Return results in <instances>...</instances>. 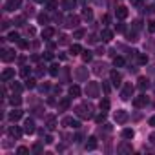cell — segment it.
Listing matches in <instances>:
<instances>
[{
	"label": "cell",
	"instance_id": "obj_1",
	"mask_svg": "<svg viewBox=\"0 0 155 155\" xmlns=\"http://www.w3.org/2000/svg\"><path fill=\"white\" fill-rule=\"evenodd\" d=\"M77 115H79L80 119H90V117H91V108H90V106H88V108H86V106H79V108H77Z\"/></svg>",
	"mask_w": 155,
	"mask_h": 155
},
{
	"label": "cell",
	"instance_id": "obj_2",
	"mask_svg": "<svg viewBox=\"0 0 155 155\" xmlns=\"http://www.w3.org/2000/svg\"><path fill=\"white\" fill-rule=\"evenodd\" d=\"M131 93H133V86H131V84H124L122 91H121V99L122 100H128L131 97Z\"/></svg>",
	"mask_w": 155,
	"mask_h": 155
},
{
	"label": "cell",
	"instance_id": "obj_3",
	"mask_svg": "<svg viewBox=\"0 0 155 155\" xmlns=\"http://www.w3.org/2000/svg\"><path fill=\"white\" fill-rule=\"evenodd\" d=\"M20 4H22V0H7L6 2V11H15V9L20 7Z\"/></svg>",
	"mask_w": 155,
	"mask_h": 155
},
{
	"label": "cell",
	"instance_id": "obj_4",
	"mask_svg": "<svg viewBox=\"0 0 155 155\" xmlns=\"http://www.w3.org/2000/svg\"><path fill=\"white\" fill-rule=\"evenodd\" d=\"M146 104H148V97H146V95H139V97L133 99V106H135V108H142V106H146Z\"/></svg>",
	"mask_w": 155,
	"mask_h": 155
},
{
	"label": "cell",
	"instance_id": "obj_5",
	"mask_svg": "<svg viewBox=\"0 0 155 155\" xmlns=\"http://www.w3.org/2000/svg\"><path fill=\"white\" fill-rule=\"evenodd\" d=\"M62 124L68 126V128H79V126H80V122H79L77 119H73V117H66V119L62 121Z\"/></svg>",
	"mask_w": 155,
	"mask_h": 155
},
{
	"label": "cell",
	"instance_id": "obj_6",
	"mask_svg": "<svg viewBox=\"0 0 155 155\" xmlns=\"http://www.w3.org/2000/svg\"><path fill=\"white\" fill-rule=\"evenodd\" d=\"M24 131H26V133H35V122L31 121V119H26L24 121Z\"/></svg>",
	"mask_w": 155,
	"mask_h": 155
},
{
	"label": "cell",
	"instance_id": "obj_7",
	"mask_svg": "<svg viewBox=\"0 0 155 155\" xmlns=\"http://www.w3.org/2000/svg\"><path fill=\"white\" fill-rule=\"evenodd\" d=\"M109 79H112V84H113V86H121L122 77H121L119 71H112V73H109Z\"/></svg>",
	"mask_w": 155,
	"mask_h": 155
},
{
	"label": "cell",
	"instance_id": "obj_8",
	"mask_svg": "<svg viewBox=\"0 0 155 155\" xmlns=\"http://www.w3.org/2000/svg\"><path fill=\"white\" fill-rule=\"evenodd\" d=\"M115 13H117V18H119V20H124V18L128 16V7H124V6H119Z\"/></svg>",
	"mask_w": 155,
	"mask_h": 155
},
{
	"label": "cell",
	"instance_id": "obj_9",
	"mask_svg": "<svg viewBox=\"0 0 155 155\" xmlns=\"http://www.w3.org/2000/svg\"><path fill=\"white\" fill-rule=\"evenodd\" d=\"M13 77H15V70L7 68V70H4V73H2V82H7V80H11Z\"/></svg>",
	"mask_w": 155,
	"mask_h": 155
},
{
	"label": "cell",
	"instance_id": "obj_10",
	"mask_svg": "<svg viewBox=\"0 0 155 155\" xmlns=\"http://www.w3.org/2000/svg\"><path fill=\"white\" fill-rule=\"evenodd\" d=\"M15 58V51H11V49H4V53H2V60L4 62H11Z\"/></svg>",
	"mask_w": 155,
	"mask_h": 155
},
{
	"label": "cell",
	"instance_id": "obj_11",
	"mask_svg": "<svg viewBox=\"0 0 155 155\" xmlns=\"http://www.w3.org/2000/svg\"><path fill=\"white\" fill-rule=\"evenodd\" d=\"M128 119V113L124 112V109H119V112H115V121L117 122H124Z\"/></svg>",
	"mask_w": 155,
	"mask_h": 155
},
{
	"label": "cell",
	"instance_id": "obj_12",
	"mask_svg": "<svg viewBox=\"0 0 155 155\" xmlns=\"http://www.w3.org/2000/svg\"><path fill=\"white\" fill-rule=\"evenodd\" d=\"M22 115H24V113H22V112H20V109H13V112L9 113V121H13V122H16L18 119H22Z\"/></svg>",
	"mask_w": 155,
	"mask_h": 155
},
{
	"label": "cell",
	"instance_id": "obj_13",
	"mask_svg": "<svg viewBox=\"0 0 155 155\" xmlns=\"http://www.w3.org/2000/svg\"><path fill=\"white\" fill-rule=\"evenodd\" d=\"M53 35H55V29H53V28H44V29H42V38L48 40V38H51Z\"/></svg>",
	"mask_w": 155,
	"mask_h": 155
},
{
	"label": "cell",
	"instance_id": "obj_14",
	"mask_svg": "<svg viewBox=\"0 0 155 155\" xmlns=\"http://www.w3.org/2000/svg\"><path fill=\"white\" fill-rule=\"evenodd\" d=\"M100 37H102V40H104V42H109V40L113 38V31H109V29H102Z\"/></svg>",
	"mask_w": 155,
	"mask_h": 155
},
{
	"label": "cell",
	"instance_id": "obj_15",
	"mask_svg": "<svg viewBox=\"0 0 155 155\" xmlns=\"http://www.w3.org/2000/svg\"><path fill=\"white\" fill-rule=\"evenodd\" d=\"M79 24V16H68V20H66V26L68 28H75Z\"/></svg>",
	"mask_w": 155,
	"mask_h": 155
},
{
	"label": "cell",
	"instance_id": "obj_16",
	"mask_svg": "<svg viewBox=\"0 0 155 155\" xmlns=\"http://www.w3.org/2000/svg\"><path fill=\"white\" fill-rule=\"evenodd\" d=\"M97 148V139L95 137H90L88 139V142H86V150H95Z\"/></svg>",
	"mask_w": 155,
	"mask_h": 155
},
{
	"label": "cell",
	"instance_id": "obj_17",
	"mask_svg": "<svg viewBox=\"0 0 155 155\" xmlns=\"http://www.w3.org/2000/svg\"><path fill=\"white\" fill-rule=\"evenodd\" d=\"M62 4H64V9H73L77 6V0H62Z\"/></svg>",
	"mask_w": 155,
	"mask_h": 155
},
{
	"label": "cell",
	"instance_id": "obj_18",
	"mask_svg": "<svg viewBox=\"0 0 155 155\" xmlns=\"http://www.w3.org/2000/svg\"><path fill=\"white\" fill-rule=\"evenodd\" d=\"M121 135H122L124 139H133V135H135V133H133V130H130V128H124Z\"/></svg>",
	"mask_w": 155,
	"mask_h": 155
},
{
	"label": "cell",
	"instance_id": "obj_19",
	"mask_svg": "<svg viewBox=\"0 0 155 155\" xmlns=\"http://www.w3.org/2000/svg\"><path fill=\"white\" fill-rule=\"evenodd\" d=\"M58 71H60V68H58L57 64H51V66H49V75H51V77H57Z\"/></svg>",
	"mask_w": 155,
	"mask_h": 155
},
{
	"label": "cell",
	"instance_id": "obj_20",
	"mask_svg": "<svg viewBox=\"0 0 155 155\" xmlns=\"http://www.w3.org/2000/svg\"><path fill=\"white\" fill-rule=\"evenodd\" d=\"M9 135H13V137H20V135H22V131H20L16 126H11V128H9Z\"/></svg>",
	"mask_w": 155,
	"mask_h": 155
},
{
	"label": "cell",
	"instance_id": "obj_21",
	"mask_svg": "<svg viewBox=\"0 0 155 155\" xmlns=\"http://www.w3.org/2000/svg\"><path fill=\"white\" fill-rule=\"evenodd\" d=\"M70 95H71V97H79V95H80V88H79V86H71V88H70Z\"/></svg>",
	"mask_w": 155,
	"mask_h": 155
},
{
	"label": "cell",
	"instance_id": "obj_22",
	"mask_svg": "<svg viewBox=\"0 0 155 155\" xmlns=\"http://www.w3.org/2000/svg\"><path fill=\"white\" fill-rule=\"evenodd\" d=\"M70 51H71L73 55H79V53H82V48L79 46V44H71V48H70Z\"/></svg>",
	"mask_w": 155,
	"mask_h": 155
},
{
	"label": "cell",
	"instance_id": "obj_23",
	"mask_svg": "<svg viewBox=\"0 0 155 155\" xmlns=\"http://www.w3.org/2000/svg\"><path fill=\"white\" fill-rule=\"evenodd\" d=\"M7 40H11V42H18V40H20V37H18V33H16V31H11V33L7 35Z\"/></svg>",
	"mask_w": 155,
	"mask_h": 155
},
{
	"label": "cell",
	"instance_id": "obj_24",
	"mask_svg": "<svg viewBox=\"0 0 155 155\" xmlns=\"http://www.w3.org/2000/svg\"><path fill=\"white\" fill-rule=\"evenodd\" d=\"M9 102H11V106H20V102H22V99H20L18 95H13V97L9 99Z\"/></svg>",
	"mask_w": 155,
	"mask_h": 155
},
{
	"label": "cell",
	"instance_id": "obj_25",
	"mask_svg": "<svg viewBox=\"0 0 155 155\" xmlns=\"http://www.w3.org/2000/svg\"><path fill=\"white\" fill-rule=\"evenodd\" d=\"M124 62H126V60H124L122 57H115V58H113V66H117V68H121V66H124Z\"/></svg>",
	"mask_w": 155,
	"mask_h": 155
},
{
	"label": "cell",
	"instance_id": "obj_26",
	"mask_svg": "<svg viewBox=\"0 0 155 155\" xmlns=\"http://www.w3.org/2000/svg\"><path fill=\"white\" fill-rule=\"evenodd\" d=\"M148 82H150V80H148L146 77H141V79H139V88H141V90H144V88H148Z\"/></svg>",
	"mask_w": 155,
	"mask_h": 155
},
{
	"label": "cell",
	"instance_id": "obj_27",
	"mask_svg": "<svg viewBox=\"0 0 155 155\" xmlns=\"http://www.w3.org/2000/svg\"><path fill=\"white\" fill-rule=\"evenodd\" d=\"M35 86H37V80L35 79H28L26 80V88H28V90H33Z\"/></svg>",
	"mask_w": 155,
	"mask_h": 155
},
{
	"label": "cell",
	"instance_id": "obj_28",
	"mask_svg": "<svg viewBox=\"0 0 155 155\" xmlns=\"http://www.w3.org/2000/svg\"><path fill=\"white\" fill-rule=\"evenodd\" d=\"M100 109H102V112H108V109H109V100L108 99L100 100Z\"/></svg>",
	"mask_w": 155,
	"mask_h": 155
},
{
	"label": "cell",
	"instance_id": "obj_29",
	"mask_svg": "<svg viewBox=\"0 0 155 155\" xmlns=\"http://www.w3.org/2000/svg\"><path fill=\"white\" fill-rule=\"evenodd\" d=\"M137 60H139V64H146V62H148V55L139 53V55H137Z\"/></svg>",
	"mask_w": 155,
	"mask_h": 155
},
{
	"label": "cell",
	"instance_id": "obj_30",
	"mask_svg": "<svg viewBox=\"0 0 155 155\" xmlns=\"http://www.w3.org/2000/svg\"><path fill=\"white\" fill-rule=\"evenodd\" d=\"M55 126H57V119H55V117H49V119H48V128L53 130Z\"/></svg>",
	"mask_w": 155,
	"mask_h": 155
},
{
	"label": "cell",
	"instance_id": "obj_31",
	"mask_svg": "<svg viewBox=\"0 0 155 155\" xmlns=\"http://www.w3.org/2000/svg\"><path fill=\"white\" fill-rule=\"evenodd\" d=\"M88 91H90L91 95H95V93H97V84H95V82H91L90 86H88Z\"/></svg>",
	"mask_w": 155,
	"mask_h": 155
},
{
	"label": "cell",
	"instance_id": "obj_32",
	"mask_svg": "<svg viewBox=\"0 0 155 155\" xmlns=\"http://www.w3.org/2000/svg\"><path fill=\"white\" fill-rule=\"evenodd\" d=\"M57 4H58L57 0H48V9H49V11H53V9L57 7Z\"/></svg>",
	"mask_w": 155,
	"mask_h": 155
},
{
	"label": "cell",
	"instance_id": "obj_33",
	"mask_svg": "<svg viewBox=\"0 0 155 155\" xmlns=\"http://www.w3.org/2000/svg\"><path fill=\"white\" fill-rule=\"evenodd\" d=\"M82 60H84V62H90V60H91V53H90V51H84V53H82Z\"/></svg>",
	"mask_w": 155,
	"mask_h": 155
},
{
	"label": "cell",
	"instance_id": "obj_34",
	"mask_svg": "<svg viewBox=\"0 0 155 155\" xmlns=\"http://www.w3.org/2000/svg\"><path fill=\"white\" fill-rule=\"evenodd\" d=\"M95 121H97L99 124H100V122H104V121H106V112H102L100 115H97V117H95Z\"/></svg>",
	"mask_w": 155,
	"mask_h": 155
},
{
	"label": "cell",
	"instance_id": "obj_35",
	"mask_svg": "<svg viewBox=\"0 0 155 155\" xmlns=\"http://www.w3.org/2000/svg\"><path fill=\"white\" fill-rule=\"evenodd\" d=\"M82 16H84V18H88V20H90V18L93 16V13H91L90 9H84V11H82Z\"/></svg>",
	"mask_w": 155,
	"mask_h": 155
},
{
	"label": "cell",
	"instance_id": "obj_36",
	"mask_svg": "<svg viewBox=\"0 0 155 155\" xmlns=\"http://www.w3.org/2000/svg\"><path fill=\"white\" fill-rule=\"evenodd\" d=\"M16 153H18V155H26V153H29V150H28V148H24V146H20V148L16 150Z\"/></svg>",
	"mask_w": 155,
	"mask_h": 155
},
{
	"label": "cell",
	"instance_id": "obj_37",
	"mask_svg": "<svg viewBox=\"0 0 155 155\" xmlns=\"http://www.w3.org/2000/svg\"><path fill=\"white\" fill-rule=\"evenodd\" d=\"M15 26H24V16H16L15 18Z\"/></svg>",
	"mask_w": 155,
	"mask_h": 155
},
{
	"label": "cell",
	"instance_id": "obj_38",
	"mask_svg": "<svg viewBox=\"0 0 155 155\" xmlns=\"http://www.w3.org/2000/svg\"><path fill=\"white\" fill-rule=\"evenodd\" d=\"M148 29H150L151 33H155V20H150V22H148Z\"/></svg>",
	"mask_w": 155,
	"mask_h": 155
},
{
	"label": "cell",
	"instance_id": "obj_39",
	"mask_svg": "<svg viewBox=\"0 0 155 155\" xmlns=\"http://www.w3.org/2000/svg\"><path fill=\"white\" fill-rule=\"evenodd\" d=\"M119 151H131V146H128V144H121Z\"/></svg>",
	"mask_w": 155,
	"mask_h": 155
},
{
	"label": "cell",
	"instance_id": "obj_40",
	"mask_svg": "<svg viewBox=\"0 0 155 155\" xmlns=\"http://www.w3.org/2000/svg\"><path fill=\"white\" fill-rule=\"evenodd\" d=\"M11 88H13V91H20V90H22V86H20V84H16V82H13V84H11Z\"/></svg>",
	"mask_w": 155,
	"mask_h": 155
},
{
	"label": "cell",
	"instance_id": "obj_41",
	"mask_svg": "<svg viewBox=\"0 0 155 155\" xmlns=\"http://www.w3.org/2000/svg\"><path fill=\"white\" fill-rule=\"evenodd\" d=\"M38 22H40V24H44V22H48V16H46V15H38Z\"/></svg>",
	"mask_w": 155,
	"mask_h": 155
},
{
	"label": "cell",
	"instance_id": "obj_42",
	"mask_svg": "<svg viewBox=\"0 0 155 155\" xmlns=\"http://www.w3.org/2000/svg\"><path fill=\"white\" fill-rule=\"evenodd\" d=\"M82 35H84V29H77V31H75V35H73V37H75V38H80V37H82Z\"/></svg>",
	"mask_w": 155,
	"mask_h": 155
},
{
	"label": "cell",
	"instance_id": "obj_43",
	"mask_svg": "<svg viewBox=\"0 0 155 155\" xmlns=\"http://www.w3.org/2000/svg\"><path fill=\"white\" fill-rule=\"evenodd\" d=\"M20 75H22V77H24V79H28V75H29V70H28V68H24V70H22V71H20Z\"/></svg>",
	"mask_w": 155,
	"mask_h": 155
},
{
	"label": "cell",
	"instance_id": "obj_44",
	"mask_svg": "<svg viewBox=\"0 0 155 155\" xmlns=\"http://www.w3.org/2000/svg\"><path fill=\"white\" fill-rule=\"evenodd\" d=\"M18 46L20 48H28V42L26 40H18Z\"/></svg>",
	"mask_w": 155,
	"mask_h": 155
},
{
	"label": "cell",
	"instance_id": "obj_45",
	"mask_svg": "<svg viewBox=\"0 0 155 155\" xmlns=\"http://www.w3.org/2000/svg\"><path fill=\"white\" fill-rule=\"evenodd\" d=\"M142 0H131V6H141Z\"/></svg>",
	"mask_w": 155,
	"mask_h": 155
},
{
	"label": "cell",
	"instance_id": "obj_46",
	"mask_svg": "<svg viewBox=\"0 0 155 155\" xmlns=\"http://www.w3.org/2000/svg\"><path fill=\"white\" fill-rule=\"evenodd\" d=\"M102 22H104V24H109V16L104 15V16H102Z\"/></svg>",
	"mask_w": 155,
	"mask_h": 155
},
{
	"label": "cell",
	"instance_id": "obj_47",
	"mask_svg": "<svg viewBox=\"0 0 155 155\" xmlns=\"http://www.w3.org/2000/svg\"><path fill=\"white\" fill-rule=\"evenodd\" d=\"M51 142H53V137H51V135H48V137H46V144H51Z\"/></svg>",
	"mask_w": 155,
	"mask_h": 155
},
{
	"label": "cell",
	"instance_id": "obj_48",
	"mask_svg": "<svg viewBox=\"0 0 155 155\" xmlns=\"http://www.w3.org/2000/svg\"><path fill=\"white\" fill-rule=\"evenodd\" d=\"M33 151H42V146H40V144H35V148H33Z\"/></svg>",
	"mask_w": 155,
	"mask_h": 155
},
{
	"label": "cell",
	"instance_id": "obj_49",
	"mask_svg": "<svg viewBox=\"0 0 155 155\" xmlns=\"http://www.w3.org/2000/svg\"><path fill=\"white\" fill-rule=\"evenodd\" d=\"M117 31H119V33H122V31H124V26H122V24H119V26H117Z\"/></svg>",
	"mask_w": 155,
	"mask_h": 155
},
{
	"label": "cell",
	"instance_id": "obj_50",
	"mask_svg": "<svg viewBox=\"0 0 155 155\" xmlns=\"http://www.w3.org/2000/svg\"><path fill=\"white\" fill-rule=\"evenodd\" d=\"M150 126H153V128H155V115H153L151 119H150Z\"/></svg>",
	"mask_w": 155,
	"mask_h": 155
},
{
	"label": "cell",
	"instance_id": "obj_51",
	"mask_svg": "<svg viewBox=\"0 0 155 155\" xmlns=\"http://www.w3.org/2000/svg\"><path fill=\"white\" fill-rule=\"evenodd\" d=\"M60 108H68V100H62L60 102Z\"/></svg>",
	"mask_w": 155,
	"mask_h": 155
},
{
	"label": "cell",
	"instance_id": "obj_52",
	"mask_svg": "<svg viewBox=\"0 0 155 155\" xmlns=\"http://www.w3.org/2000/svg\"><path fill=\"white\" fill-rule=\"evenodd\" d=\"M46 58H48V60H51V58H53V53H49V51H48V53H46Z\"/></svg>",
	"mask_w": 155,
	"mask_h": 155
},
{
	"label": "cell",
	"instance_id": "obj_53",
	"mask_svg": "<svg viewBox=\"0 0 155 155\" xmlns=\"http://www.w3.org/2000/svg\"><path fill=\"white\" fill-rule=\"evenodd\" d=\"M37 4H44V2H48V0H35Z\"/></svg>",
	"mask_w": 155,
	"mask_h": 155
},
{
	"label": "cell",
	"instance_id": "obj_54",
	"mask_svg": "<svg viewBox=\"0 0 155 155\" xmlns=\"http://www.w3.org/2000/svg\"><path fill=\"white\" fill-rule=\"evenodd\" d=\"M150 141H151V142H155V133H153V135H150Z\"/></svg>",
	"mask_w": 155,
	"mask_h": 155
},
{
	"label": "cell",
	"instance_id": "obj_55",
	"mask_svg": "<svg viewBox=\"0 0 155 155\" xmlns=\"http://www.w3.org/2000/svg\"><path fill=\"white\" fill-rule=\"evenodd\" d=\"M82 2H84V0H82Z\"/></svg>",
	"mask_w": 155,
	"mask_h": 155
}]
</instances>
